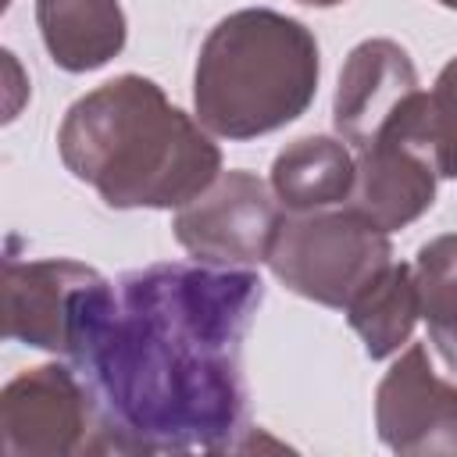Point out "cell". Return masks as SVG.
Here are the masks:
<instances>
[{
    "label": "cell",
    "mask_w": 457,
    "mask_h": 457,
    "mask_svg": "<svg viewBox=\"0 0 457 457\" xmlns=\"http://www.w3.org/2000/svg\"><path fill=\"white\" fill-rule=\"evenodd\" d=\"M0 450L7 457H71L96 450L93 396L75 368L39 364L0 393Z\"/></svg>",
    "instance_id": "ba28073f"
},
{
    "label": "cell",
    "mask_w": 457,
    "mask_h": 457,
    "mask_svg": "<svg viewBox=\"0 0 457 457\" xmlns=\"http://www.w3.org/2000/svg\"><path fill=\"white\" fill-rule=\"evenodd\" d=\"M36 25L61 71H96L125 50V11L118 0H36Z\"/></svg>",
    "instance_id": "8fae6325"
},
{
    "label": "cell",
    "mask_w": 457,
    "mask_h": 457,
    "mask_svg": "<svg viewBox=\"0 0 457 457\" xmlns=\"http://www.w3.org/2000/svg\"><path fill=\"white\" fill-rule=\"evenodd\" d=\"M443 7H450V11H457V0H439Z\"/></svg>",
    "instance_id": "ac0fdd59"
},
{
    "label": "cell",
    "mask_w": 457,
    "mask_h": 457,
    "mask_svg": "<svg viewBox=\"0 0 457 457\" xmlns=\"http://www.w3.org/2000/svg\"><path fill=\"white\" fill-rule=\"evenodd\" d=\"M421 318L414 268L403 261H389L350 303L346 321L361 336L364 353L371 361H386L411 343V332Z\"/></svg>",
    "instance_id": "4fadbf2b"
},
{
    "label": "cell",
    "mask_w": 457,
    "mask_h": 457,
    "mask_svg": "<svg viewBox=\"0 0 457 457\" xmlns=\"http://www.w3.org/2000/svg\"><path fill=\"white\" fill-rule=\"evenodd\" d=\"M286 207L253 171H221L200 196L182 204L171 218L179 246L204 264H268L271 243L282 228Z\"/></svg>",
    "instance_id": "52a82bcc"
},
{
    "label": "cell",
    "mask_w": 457,
    "mask_h": 457,
    "mask_svg": "<svg viewBox=\"0 0 457 457\" xmlns=\"http://www.w3.org/2000/svg\"><path fill=\"white\" fill-rule=\"evenodd\" d=\"M375 428L393 453H457V386L411 343L375 389Z\"/></svg>",
    "instance_id": "9c48e42d"
},
{
    "label": "cell",
    "mask_w": 457,
    "mask_h": 457,
    "mask_svg": "<svg viewBox=\"0 0 457 457\" xmlns=\"http://www.w3.org/2000/svg\"><path fill=\"white\" fill-rule=\"evenodd\" d=\"M264 300L250 268L150 264L118 278L71 357L100 453L228 450L243 432V339Z\"/></svg>",
    "instance_id": "6da1fadb"
},
{
    "label": "cell",
    "mask_w": 457,
    "mask_h": 457,
    "mask_svg": "<svg viewBox=\"0 0 457 457\" xmlns=\"http://www.w3.org/2000/svg\"><path fill=\"white\" fill-rule=\"evenodd\" d=\"M425 111L428 93L400 43L364 39L346 54L332 100V125L357 154L389 136L425 139Z\"/></svg>",
    "instance_id": "8992f818"
},
{
    "label": "cell",
    "mask_w": 457,
    "mask_h": 457,
    "mask_svg": "<svg viewBox=\"0 0 457 457\" xmlns=\"http://www.w3.org/2000/svg\"><path fill=\"white\" fill-rule=\"evenodd\" d=\"M393 261L389 232L353 207H321L282 218L271 243V275L303 300L346 311V303Z\"/></svg>",
    "instance_id": "277c9868"
},
{
    "label": "cell",
    "mask_w": 457,
    "mask_h": 457,
    "mask_svg": "<svg viewBox=\"0 0 457 457\" xmlns=\"http://www.w3.org/2000/svg\"><path fill=\"white\" fill-rule=\"evenodd\" d=\"M300 4H307V7H336L343 0H300Z\"/></svg>",
    "instance_id": "e0dca14e"
},
{
    "label": "cell",
    "mask_w": 457,
    "mask_h": 457,
    "mask_svg": "<svg viewBox=\"0 0 457 457\" xmlns=\"http://www.w3.org/2000/svg\"><path fill=\"white\" fill-rule=\"evenodd\" d=\"M114 286L89 264L71 257L21 261L4 257L0 321L4 336L36 350L75 357L111 303Z\"/></svg>",
    "instance_id": "5b68a950"
},
{
    "label": "cell",
    "mask_w": 457,
    "mask_h": 457,
    "mask_svg": "<svg viewBox=\"0 0 457 457\" xmlns=\"http://www.w3.org/2000/svg\"><path fill=\"white\" fill-rule=\"evenodd\" d=\"M428 336H432L436 350L443 353V361H446V364L457 371V325H446V328H432Z\"/></svg>",
    "instance_id": "2e32d148"
},
{
    "label": "cell",
    "mask_w": 457,
    "mask_h": 457,
    "mask_svg": "<svg viewBox=\"0 0 457 457\" xmlns=\"http://www.w3.org/2000/svg\"><path fill=\"white\" fill-rule=\"evenodd\" d=\"M414 282L428 332L457 325V232L436 236L418 250Z\"/></svg>",
    "instance_id": "5bb4252c"
},
{
    "label": "cell",
    "mask_w": 457,
    "mask_h": 457,
    "mask_svg": "<svg viewBox=\"0 0 457 457\" xmlns=\"http://www.w3.org/2000/svg\"><path fill=\"white\" fill-rule=\"evenodd\" d=\"M7 4H11V0H4V7H7Z\"/></svg>",
    "instance_id": "d6986e66"
},
{
    "label": "cell",
    "mask_w": 457,
    "mask_h": 457,
    "mask_svg": "<svg viewBox=\"0 0 457 457\" xmlns=\"http://www.w3.org/2000/svg\"><path fill=\"white\" fill-rule=\"evenodd\" d=\"M425 143H428L439 179H457V57L443 64L428 93Z\"/></svg>",
    "instance_id": "9a60e30c"
},
{
    "label": "cell",
    "mask_w": 457,
    "mask_h": 457,
    "mask_svg": "<svg viewBox=\"0 0 457 457\" xmlns=\"http://www.w3.org/2000/svg\"><path fill=\"white\" fill-rule=\"evenodd\" d=\"M321 54L314 32L271 7L221 18L196 57L193 104L211 136L257 139L296 121L318 93Z\"/></svg>",
    "instance_id": "3957f363"
},
{
    "label": "cell",
    "mask_w": 457,
    "mask_h": 457,
    "mask_svg": "<svg viewBox=\"0 0 457 457\" xmlns=\"http://www.w3.org/2000/svg\"><path fill=\"white\" fill-rule=\"evenodd\" d=\"M357 182V157L343 139L303 136L289 143L271 164V193L293 214L336 207L350 200Z\"/></svg>",
    "instance_id": "7c38bea8"
},
{
    "label": "cell",
    "mask_w": 457,
    "mask_h": 457,
    "mask_svg": "<svg viewBox=\"0 0 457 457\" xmlns=\"http://www.w3.org/2000/svg\"><path fill=\"white\" fill-rule=\"evenodd\" d=\"M57 154L114 211H179L221 175V150L200 118L132 71L64 111Z\"/></svg>",
    "instance_id": "7a4b0ae2"
},
{
    "label": "cell",
    "mask_w": 457,
    "mask_h": 457,
    "mask_svg": "<svg viewBox=\"0 0 457 457\" xmlns=\"http://www.w3.org/2000/svg\"><path fill=\"white\" fill-rule=\"evenodd\" d=\"M436 161L421 136H389L357 154L350 207L382 232L418 221L436 200Z\"/></svg>",
    "instance_id": "30bf717a"
}]
</instances>
